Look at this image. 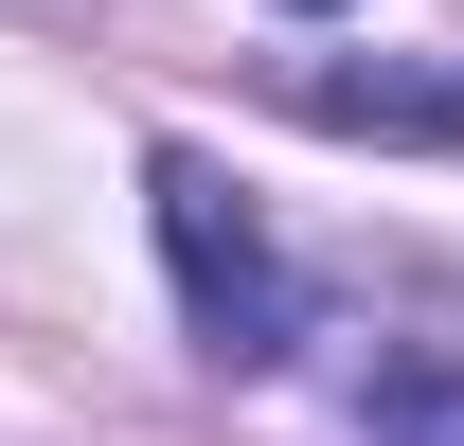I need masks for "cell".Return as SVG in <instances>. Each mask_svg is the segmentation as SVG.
Listing matches in <instances>:
<instances>
[{
	"mask_svg": "<svg viewBox=\"0 0 464 446\" xmlns=\"http://www.w3.org/2000/svg\"><path fill=\"white\" fill-rule=\"evenodd\" d=\"M143 197H161V250H179V304H197V339H215L232 375H268L304 339V286H286V250H268V215L232 197L197 143H161L143 161Z\"/></svg>",
	"mask_w": 464,
	"mask_h": 446,
	"instance_id": "cell-1",
	"label": "cell"
},
{
	"mask_svg": "<svg viewBox=\"0 0 464 446\" xmlns=\"http://www.w3.org/2000/svg\"><path fill=\"white\" fill-rule=\"evenodd\" d=\"M304 125H375V143H464V72H286Z\"/></svg>",
	"mask_w": 464,
	"mask_h": 446,
	"instance_id": "cell-2",
	"label": "cell"
},
{
	"mask_svg": "<svg viewBox=\"0 0 464 446\" xmlns=\"http://www.w3.org/2000/svg\"><path fill=\"white\" fill-rule=\"evenodd\" d=\"M375 446H464V357H375Z\"/></svg>",
	"mask_w": 464,
	"mask_h": 446,
	"instance_id": "cell-3",
	"label": "cell"
},
{
	"mask_svg": "<svg viewBox=\"0 0 464 446\" xmlns=\"http://www.w3.org/2000/svg\"><path fill=\"white\" fill-rule=\"evenodd\" d=\"M286 18H322V0H286Z\"/></svg>",
	"mask_w": 464,
	"mask_h": 446,
	"instance_id": "cell-4",
	"label": "cell"
}]
</instances>
